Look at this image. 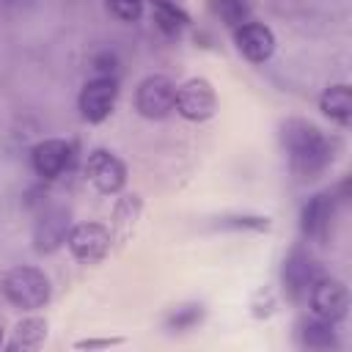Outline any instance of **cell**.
Returning <instances> with one entry per match:
<instances>
[{
  "instance_id": "44dd1931",
  "label": "cell",
  "mask_w": 352,
  "mask_h": 352,
  "mask_svg": "<svg viewBox=\"0 0 352 352\" xmlns=\"http://www.w3.org/2000/svg\"><path fill=\"white\" fill-rule=\"evenodd\" d=\"M212 6H214V11L226 19V25H231V28H236V25L248 22L250 8H248V3H245V0H214Z\"/></svg>"
},
{
  "instance_id": "3957f363",
  "label": "cell",
  "mask_w": 352,
  "mask_h": 352,
  "mask_svg": "<svg viewBox=\"0 0 352 352\" xmlns=\"http://www.w3.org/2000/svg\"><path fill=\"white\" fill-rule=\"evenodd\" d=\"M173 110L192 124L209 121L217 113V91L206 77H190L176 85V104Z\"/></svg>"
},
{
  "instance_id": "ba28073f",
  "label": "cell",
  "mask_w": 352,
  "mask_h": 352,
  "mask_svg": "<svg viewBox=\"0 0 352 352\" xmlns=\"http://www.w3.org/2000/svg\"><path fill=\"white\" fill-rule=\"evenodd\" d=\"M85 179L102 195H118L126 184V165L107 148H94L85 160Z\"/></svg>"
},
{
  "instance_id": "277c9868",
  "label": "cell",
  "mask_w": 352,
  "mask_h": 352,
  "mask_svg": "<svg viewBox=\"0 0 352 352\" xmlns=\"http://www.w3.org/2000/svg\"><path fill=\"white\" fill-rule=\"evenodd\" d=\"M173 104H176V82L165 74H148L138 82V91H135V110L143 116V118H151V121H160V118H168L173 113Z\"/></svg>"
},
{
  "instance_id": "5b68a950",
  "label": "cell",
  "mask_w": 352,
  "mask_h": 352,
  "mask_svg": "<svg viewBox=\"0 0 352 352\" xmlns=\"http://www.w3.org/2000/svg\"><path fill=\"white\" fill-rule=\"evenodd\" d=\"M116 102H118V82H116L113 74H96L94 80H88L80 88V96H77L80 116L88 124L107 121L113 107H116Z\"/></svg>"
},
{
  "instance_id": "5bb4252c",
  "label": "cell",
  "mask_w": 352,
  "mask_h": 352,
  "mask_svg": "<svg viewBox=\"0 0 352 352\" xmlns=\"http://www.w3.org/2000/svg\"><path fill=\"white\" fill-rule=\"evenodd\" d=\"M297 338L305 349H336L338 346V333L336 322H327L322 316H302L297 322Z\"/></svg>"
},
{
  "instance_id": "cb8c5ba5",
  "label": "cell",
  "mask_w": 352,
  "mask_h": 352,
  "mask_svg": "<svg viewBox=\"0 0 352 352\" xmlns=\"http://www.w3.org/2000/svg\"><path fill=\"white\" fill-rule=\"evenodd\" d=\"M0 346H3V327H0Z\"/></svg>"
},
{
  "instance_id": "e0dca14e",
  "label": "cell",
  "mask_w": 352,
  "mask_h": 352,
  "mask_svg": "<svg viewBox=\"0 0 352 352\" xmlns=\"http://www.w3.org/2000/svg\"><path fill=\"white\" fill-rule=\"evenodd\" d=\"M47 319L41 316H25L14 324V338L6 349L16 352V349H38L47 341Z\"/></svg>"
},
{
  "instance_id": "9a60e30c",
  "label": "cell",
  "mask_w": 352,
  "mask_h": 352,
  "mask_svg": "<svg viewBox=\"0 0 352 352\" xmlns=\"http://www.w3.org/2000/svg\"><path fill=\"white\" fill-rule=\"evenodd\" d=\"M319 110L338 126H349L352 121V88L346 82H333L319 96Z\"/></svg>"
},
{
  "instance_id": "7a4b0ae2",
  "label": "cell",
  "mask_w": 352,
  "mask_h": 352,
  "mask_svg": "<svg viewBox=\"0 0 352 352\" xmlns=\"http://www.w3.org/2000/svg\"><path fill=\"white\" fill-rule=\"evenodd\" d=\"M0 286H3L6 300L19 311H38L50 302V294H52L50 278L38 267H28V264L11 267L3 275Z\"/></svg>"
},
{
  "instance_id": "4fadbf2b",
  "label": "cell",
  "mask_w": 352,
  "mask_h": 352,
  "mask_svg": "<svg viewBox=\"0 0 352 352\" xmlns=\"http://www.w3.org/2000/svg\"><path fill=\"white\" fill-rule=\"evenodd\" d=\"M69 228H72L69 226V209H63V206L44 209V214L33 226V248L38 253H52L58 245L66 242Z\"/></svg>"
},
{
  "instance_id": "2e32d148",
  "label": "cell",
  "mask_w": 352,
  "mask_h": 352,
  "mask_svg": "<svg viewBox=\"0 0 352 352\" xmlns=\"http://www.w3.org/2000/svg\"><path fill=\"white\" fill-rule=\"evenodd\" d=\"M140 209H143V201H140V195H135V192H129V195H121L118 201H116V206H113V220H110V236H113V242H126L129 239V234H132V228H135V223H138V217H140Z\"/></svg>"
},
{
  "instance_id": "30bf717a",
  "label": "cell",
  "mask_w": 352,
  "mask_h": 352,
  "mask_svg": "<svg viewBox=\"0 0 352 352\" xmlns=\"http://www.w3.org/2000/svg\"><path fill=\"white\" fill-rule=\"evenodd\" d=\"M338 209V195L336 192H316L302 204L300 212V231L305 239H314L324 245L333 234V220Z\"/></svg>"
},
{
  "instance_id": "9c48e42d",
  "label": "cell",
  "mask_w": 352,
  "mask_h": 352,
  "mask_svg": "<svg viewBox=\"0 0 352 352\" xmlns=\"http://www.w3.org/2000/svg\"><path fill=\"white\" fill-rule=\"evenodd\" d=\"M322 275L319 264L314 261V256L302 248H294L286 258H283V267H280V283H283V292L292 302H305L314 280Z\"/></svg>"
},
{
  "instance_id": "603a6c76",
  "label": "cell",
  "mask_w": 352,
  "mask_h": 352,
  "mask_svg": "<svg viewBox=\"0 0 352 352\" xmlns=\"http://www.w3.org/2000/svg\"><path fill=\"white\" fill-rule=\"evenodd\" d=\"M118 344H124V338H82L74 341V349H110Z\"/></svg>"
},
{
  "instance_id": "7402d4cb",
  "label": "cell",
  "mask_w": 352,
  "mask_h": 352,
  "mask_svg": "<svg viewBox=\"0 0 352 352\" xmlns=\"http://www.w3.org/2000/svg\"><path fill=\"white\" fill-rule=\"evenodd\" d=\"M104 6L121 22H138L143 16V0H104Z\"/></svg>"
},
{
  "instance_id": "6da1fadb",
  "label": "cell",
  "mask_w": 352,
  "mask_h": 352,
  "mask_svg": "<svg viewBox=\"0 0 352 352\" xmlns=\"http://www.w3.org/2000/svg\"><path fill=\"white\" fill-rule=\"evenodd\" d=\"M280 146L297 182H316L336 160V140L308 118H286L280 124Z\"/></svg>"
},
{
  "instance_id": "ac0fdd59",
  "label": "cell",
  "mask_w": 352,
  "mask_h": 352,
  "mask_svg": "<svg viewBox=\"0 0 352 352\" xmlns=\"http://www.w3.org/2000/svg\"><path fill=\"white\" fill-rule=\"evenodd\" d=\"M151 19H154V25H157L165 36H179V33L190 25V16H187L173 0H154Z\"/></svg>"
},
{
  "instance_id": "8992f818",
  "label": "cell",
  "mask_w": 352,
  "mask_h": 352,
  "mask_svg": "<svg viewBox=\"0 0 352 352\" xmlns=\"http://www.w3.org/2000/svg\"><path fill=\"white\" fill-rule=\"evenodd\" d=\"M66 248L80 264H99L110 253L113 236L102 223H77L66 234Z\"/></svg>"
},
{
  "instance_id": "7c38bea8",
  "label": "cell",
  "mask_w": 352,
  "mask_h": 352,
  "mask_svg": "<svg viewBox=\"0 0 352 352\" xmlns=\"http://www.w3.org/2000/svg\"><path fill=\"white\" fill-rule=\"evenodd\" d=\"M74 157V146L63 138H44L30 148V165L41 179H58Z\"/></svg>"
},
{
  "instance_id": "d4e9b609",
  "label": "cell",
  "mask_w": 352,
  "mask_h": 352,
  "mask_svg": "<svg viewBox=\"0 0 352 352\" xmlns=\"http://www.w3.org/2000/svg\"><path fill=\"white\" fill-rule=\"evenodd\" d=\"M173 3H176V0H173Z\"/></svg>"
},
{
  "instance_id": "8fae6325",
  "label": "cell",
  "mask_w": 352,
  "mask_h": 352,
  "mask_svg": "<svg viewBox=\"0 0 352 352\" xmlns=\"http://www.w3.org/2000/svg\"><path fill=\"white\" fill-rule=\"evenodd\" d=\"M234 47H236V52L245 60H250V63H267L275 55L278 41H275L272 28H267L264 22L248 19V22H242V25L234 28Z\"/></svg>"
},
{
  "instance_id": "d6986e66",
  "label": "cell",
  "mask_w": 352,
  "mask_h": 352,
  "mask_svg": "<svg viewBox=\"0 0 352 352\" xmlns=\"http://www.w3.org/2000/svg\"><path fill=\"white\" fill-rule=\"evenodd\" d=\"M201 319H204V305L201 302H184L165 316V327L170 333H182V330H192L195 324H201Z\"/></svg>"
},
{
  "instance_id": "ffe728a7",
  "label": "cell",
  "mask_w": 352,
  "mask_h": 352,
  "mask_svg": "<svg viewBox=\"0 0 352 352\" xmlns=\"http://www.w3.org/2000/svg\"><path fill=\"white\" fill-rule=\"evenodd\" d=\"M223 231H270V217L264 214H223L214 223Z\"/></svg>"
},
{
  "instance_id": "52a82bcc",
  "label": "cell",
  "mask_w": 352,
  "mask_h": 352,
  "mask_svg": "<svg viewBox=\"0 0 352 352\" xmlns=\"http://www.w3.org/2000/svg\"><path fill=\"white\" fill-rule=\"evenodd\" d=\"M305 302L311 305V314H316V316H322L327 322H341L349 314V289L338 278L319 275L314 280Z\"/></svg>"
}]
</instances>
